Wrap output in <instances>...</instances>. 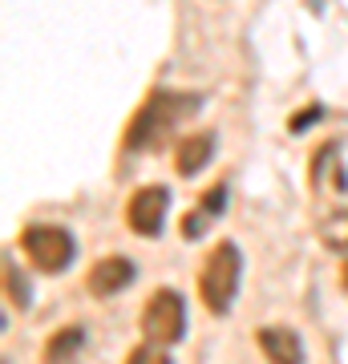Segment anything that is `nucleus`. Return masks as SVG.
Listing matches in <instances>:
<instances>
[{"mask_svg":"<svg viewBox=\"0 0 348 364\" xmlns=\"http://www.w3.org/2000/svg\"><path fill=\"white\" fill-rule=\"evenodd\" d=\"M199 114V97L194 93H174L158 90L146 97V105L134 114L126 130V150H158L170 134L179 130V122Z\"/></svg>","mask_w":348,"mask_h":364,"instance_id":"nucleus-1","label":"nucleus"},{"mask_svg":"<svg viewBox=\"0 0 348 364\" xmlns=\"http://www.w3.org/2000/svg\"><path fill=\"white\" fill-rule=\"evenodd\" d=\"M239 279H243V255L231 239H223L219 247L206 255L203 272H199V296H203L206 312L227 316L235 296H239Z\"/></svg>","mask_w":348,"mask_h":364,"instance_id":"nucleus-2","label":"nucleus"},{"mask_svg":"<svg viewBox=\"0 0 348 364\" xmlns=\"http://www.w3.org/2000/svg\"><path fill=\"white\" fill-rule=\"evenodd\" d=\"M21 247H25L28 263L37 267V272H65L73 255H78V243H73V235L65 231V227H28L21 235Z\"/></svg>","mask_w":348,"mask_h":364,"instance_id":"nucleus-3","label":"nucleus"},{"mask_svg":"<svg viewBox=\"0 0 348 364\" xmlns=\"http://www.w3.org/2000/svg\"><path fill=\"white\" fill-rule=\"evenodd\" d=\"M182 332H186V304L179 291L158 287L142 308V336L154 344H179Z\"/></svg>","mask_w":348,"mask_h":364,"instance_id":"nucleus-4","label":"nucleus"},{"mask_svg":"<svg viewBox=\"0 0 348 364\" xmlns=\"http://www.w3.org/2000/svg\"><path fill=\"white\" fill-rule=\"evenodd\" d=\"M167 210H170L167 186H142L138 195L130 198V207H126L130 231H138V235H158V231H162V223H167Z\"/></svg>","mask_w":348,"mask_h":364,"instance_id":"nucleus-5","label":"nucleus"},{"mask_svg":"<svg viewBox=\"0 0 348 364\" xmlns=\"http://www.w3.org/2000/svg\"><path fill=\"white\" fill-rule=\"evenodd\" d=\"M134 263L126 259V255H110V259L102 263H93V272H90V296L97 299H114L117 291H126L130 284H134Z\"/></svg>","mask_w":348,"mask_h":364,"instance_id":"nucleus-6","label":"nucleus"},{"mask_svg":"<svg viewBox=\"0 0 348 364\" xmlns=\"http://www.w3.org/2000/svg\"><path fill=\"white\" fill-rule=\"evenodd\" d=\"M259 348L271 364H304V344L292 328H259Z\"/></svg>","mask_w":348,"mask_h":364,"instance_id":"nucleus-7","label":"nucleus"},{"mask_svg":"<svg viewBox=\"0 0 348 364\" xmlns=\"http://www.w3.org/2000/svg\"><path fill=\"white\" fill-rule=\"evenodd\" d=\"M211 154H215V134H191L174 150V170H179L182 178H191V174H199L211 162Z\"/></svg>","mask_w":348,"mask_h":364,"instance_id":"nucleus-8","label":"nucleus"},{"mask_svg":"<svg viewBox=\"0 0 348 364\" xmlns=\"http://www.w3.org/2000/svg\"><path fill=\"white\" fill-rule=\"evenodd\" d=\"M81 348H85V328H61L45 344V364H69Z\"/></svg>","mask_w":348,"mask_h":364,"instance_id":"nucleus-9","label":"nucleus"},{"mask_svg":"<svg viewBox=\"0 0 348 364\" xmlns=\"http://www.w3.org/2000/svg\"><path fill=\"white\" fill-rule=\"evenodd\" d=\"M126 364H174L167 356V344H154V340H146V344H138V348L126 356Z\"/></svg>","mask_w":348,"mask_h":364,"instance_id":"nucleus-10","label":"nucleus"},{"mask_svg":"<svg viewBox=\"0 0 348 364\" xmlns=\"http://www.w3.org/2000/svg\"><path fill=\"white\" fill-rule=\"evenodd\" d=\"M9 296H13L21 308H28V287H25V279H21L13 267H9Z\"/></svg>","mask_w":348,"mask_h":364,"instance_id":"nucleus-11","label":"nucleus"},{"mask_svg":"<svg viewBox=\"0 0 348 364\" xmlns=\"http://www.w3.org/2000/svg\"><path fill=\"white\" fill-rule=\"evenodd\" d=\"M223 195H227L223 186H215L211 195H203V203H199V207H203V215H219V210H223Z\"/></svg>","mask_w":348,"mask_h":364,"instance_id":"nucleus-12","label":"nucleus"},{"mask_svg":"<svg viewBox=\"0 0 348 364\" xmlns=\"http://www.w3.org/2000/svg\"><path fill=\"white\" fill-rule=\"evenodd\" d=\"M316 117H320V109H316V105H308V114H296V117H292V130H304V126H312Z\"/></svg>","mask_w":348,"mask_h":364,"instance_id":"nucleus-13","label":"nucleus"}]
</instances>
